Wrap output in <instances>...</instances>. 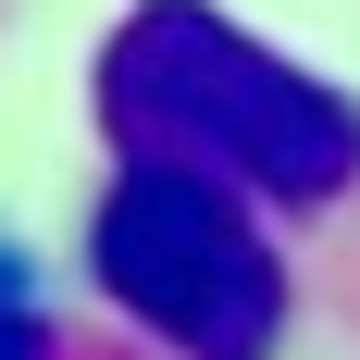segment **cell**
Wrapping results in <instances>:
<instances>
[{
  "label": "cell",
  "instance_id": "6da1fadb",
  "mask_svg": "<svg viewBox=\"0 0 360 360\" xmlns=\"http://www.w3.org/2000/svg\"><path fill=\"white\" fill-rule=\"evenodd\" d=\"M100 124L124 137V162L261 186V199H298V212L360 174V100L323 87V75H298V63H274L212 0H137L112 25Z\"/></svg>",
  "mask_w": 360,
  "mask_h": 360
},
{
  "label": "cell",
  "instance_id": "7a4b0ae2",
  "mask_svg": "<svg viewBox=\"0 0 360 360\" xmlns=\"http://www.w3.org/2000/svg\"><path fill=\"white\" fill-rule=\"evenodd\" d=\"M87 261H100L112 311H137L174 360H274L286 335V261L212 174L124 162L87 224Z\"/></svg>",
  "mask_w": 360,
  "mask_h": 360
},
{
  "label": "cell",
  "instance_id": "3957f363",
  "mask_svg": "<svg viewBox=\"0 0 360 360\" xmlns=\"http://www.w3.org/2000/svg\"><path fill=\"white\" fill-rule=\"evenodd\" d=\"M0 360H50V323H37V286L13 249H0Z\"/></svg>",
  "mask_w": 360,
  "mask_h": 360
}]
</instances>
